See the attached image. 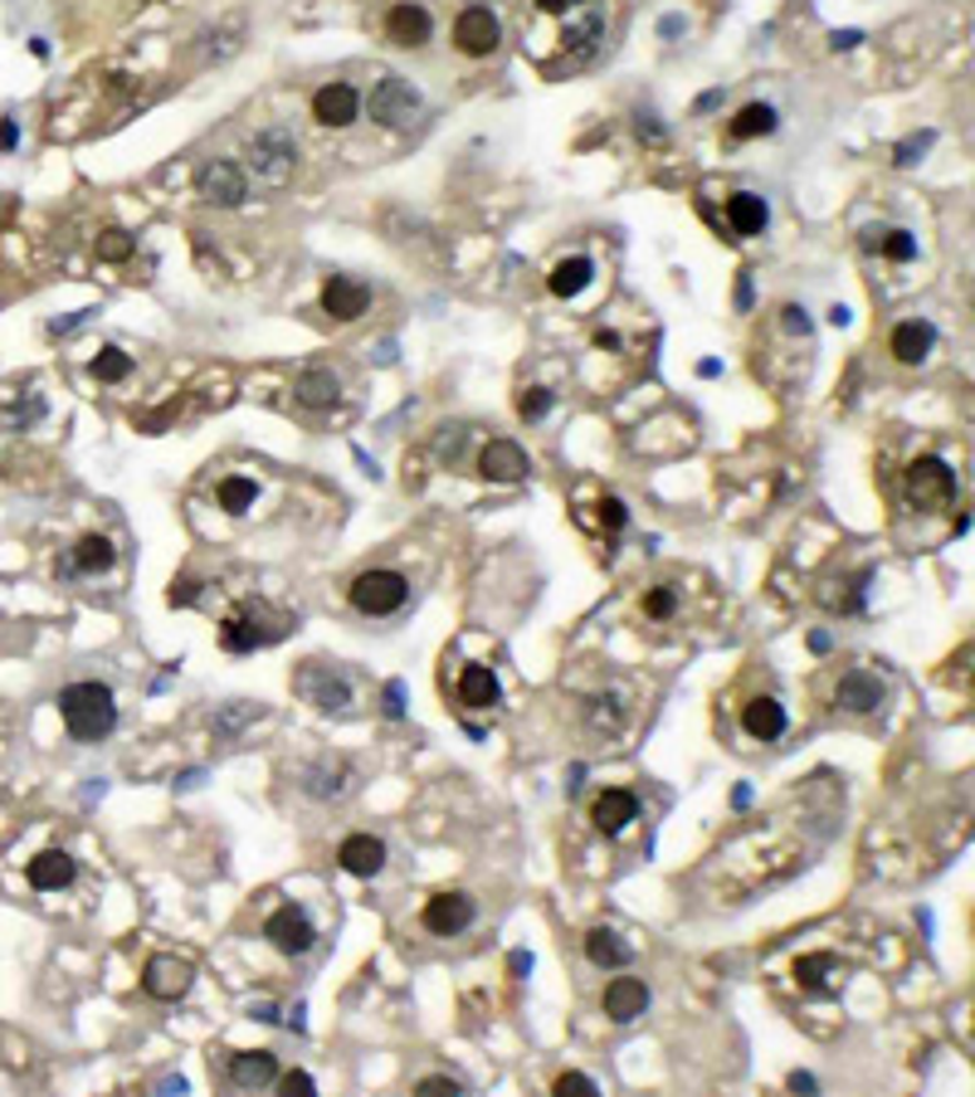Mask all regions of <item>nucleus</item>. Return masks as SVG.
<instances>
[{
    "mask_svg": "<svg viewBox=\"0 0 975 1097\" xmlns=\"http://www.w3.org/2000/svg\"><path fill=\"white\" fill-rule=\"evenodd\" d=\"M59 718H64L73 742H103L118 727V702L108 683H69L59 693Z\"/></svg>",
    "mask_w": 975,
    "mask_h": 1097,
    "instance_id": "obj_1",
    "label": "nucleus"
},
{
    "mask_svg": "<svg viewBox=\"0 0 975 1097\" xmlns=\"http://www.w3.org/2000/svg\"><path fill=\"white\" fill-rule=\"evenodd\" d=\"M405 600H410V581L400 571H362L352 581V606L362 614H376V620L405 610Z\"/></svg>",
    "mask_w": 975,
    "mask_h": 1097,
    "instance_id": "obj_2",
    "label": "nucleus"
},
{
    "mask_svg": "<svg viewBox=\"0 0 975 1097\" xmlns=\"http://www.w3.org/2000/svg\"><path fill=\"white\" fill-rule=\"evenodd\" d=\"M250 166H254V176L264 181V186H283V181L293 176V166H298V142H293L288 132H278V128L254 132L250 138Z\"/></svg>",
    "mask_w": 975,
    "mask_h": 1097,
    "instance_id": "obj_3",
    "label": "nucleus"
},
{
    "mask_svg": "<svg viewBox=\"0 0 975 1097\" xmlns=\"http://www.w3.org/2000/svg\"><path fill=\"white\" fill-rule=\"evenodd\" d=\"M498 40H502V24L488 6L459 10V20H454V49H459L464 59H488L492 49H498Z\"/></svg>",
    "mask_w": 975,
    "mask_h": 1097,
    "instance_id": "obj_4",
    "label": "nucleus"
},
{
    "mask_svg": "<svg viewBox=\"0 0 975 1097\" xmlns=\"http://www.w3.org/2000/svg\"><path fill=\"white\" fill-rule=\"evenodd\" d=\"M415 113H419V93L405 79H395L390 73V79H380L372 89V118L380 122V128H410Z\"/></svg>",
    "mask_w": 975,
    "mask_h": 1097,
    "instance_id": "obj_5",
    "label": "nucleus"
},
{
    "mask_svg": "<svg viewBox=\"0 0 975 1097\" xmlns=\"http://www.w3.org/2000/svg\"><path fill=\"white\" fill-rule=\"evenodd\" d=\"M298 693L313 702L317 712H347V702H352L347 678L332 673L327 663H307V669L298 673Z\"/></svg>",
    "mask_w": 975,
    "mask_h": 1097,
    "instance_id": "obj_6",
    "label": "nucleus"
},
{
    "mask_svg": "<svg viewBox=\"0 0 975 1097\" xmlns=\"http://www.w3.org/2000/svg\"><path fill=\"white\" fill-rule=\"evenodd\" d=\"M264 936L278 946L283 956H303V952H313L317 927H313V922H307V912H303V907H293V903H288V907H278L274 917L264 922Z\"/></svg>",
    "mask_w": 975,
    "mask_h": 1097,
    "instance_id": "obj_7",
    "label": "nucleus"
},
{
    "mask_svg": "<svg viewBox=\"0 0 975 1097\" xmlns=\"http://www.w3.org/2000/svg\"><path fill=\"white\" fill-rule=\"evenodd\" d=\"M386 40L400 49H419L435 40V16H429L419 0H400V6L386 10Z\"/></svg>",
    "mask_w": 975,
    "mask_h": 1097,
    "instance_id": "obj_8",
    "label": "nucleus"
},
{
    "mask_svg": "<svg viewBox=\"0 0 975 1097\" xmlns=\"http://www.w3.org/2000/svg\"><path fill=\"white\" fill-rule=\"evenodd\" d=\"M191 981H195V971H191V961H181V956H152L146 961V976H142V991L152 995V1000H181V995L191 991Z\"/></svg>",
    "mask_w": 975,
    "mask_h": 1097,
    "instance_id": "obj_9",
    "label": "nucleus"
},
{
    "mask_svg": "<svg viewBox=\"0 0 975 1097\" xmlns=\"http://www.w3.org/2000/svg\"><path fill=\"white\" fill-rule=\"evenodd\" d=\"M313 118L323 122V128H352L356 118H362V93L352 89V83H323V89L313 93Z\"/></svg>",
    "mask_w": 975,
    "mask_h": 1097,
    "instance_id": "obj_10",
    "label": "nucleus"
},
{
    "mask_svg": "<svg viewBox=\"0 0 975 1097\" xmlns=\"http://www.w3.org/2000/svg\"><path fill=\"white\" fill-rule=\"evenodd\" d=\"M527 468H532V459L522 454V444L512 439H492L484 454H478V474L488 478V484H522Z\"/></svg>",
    "mask_w": 975,
    "mask_h": 1097,
    "instance_id": "obj_11",
    "label": "nucleus"
},
{
    "mask_svg": "<svg viewBox=\"0 0 975 1097\" xmlns=\"http://www.w3.org/2000/svg\"><path fill=\"white\" fill-rule=\"evenodd\" d=\"M201 195H205L210 205H225V211L244 205V195H250L244 166H240V162H210V166L201 171Z\"/></svg>",
    "mask_w": 975,
    "mask_h": 1097,
    "instance_id": "obj_12",
    "label": "nucleus"
},
{
    "mask_svg": "<svg viewBox=\"0 0 975 1097\" xmlns=\"http://www.w3.org/2000/svg\"><path fill=\"white\" fill-rule=\"evenodd\" d=\"M907 492L912 502H922V508H932V502H946L956 492V478L952 468H946L942 459H917L907 468Z\"/></svg>",
    "mask_w": 975,
    "mask_h": 1097,
    "instance_id": "obj_13",
    "label": "nucleus"
},
{
    "mask_svg": "<svg viewBox=\"0 0 975 1097\" xmlns=\"http://www.w3.org/2000/svg\"><path fill=\"white\" fill-rule=\"evenodd\" d=\"M474 897L468 893H439V897H429L425 903V927L435 932V936H459V932H468V922H474Z\"/></svg>",
    "mask_w": 975,
    "mask_h": 1097,
    "instance_id": "obj_14",
    "label": "nucleus"
},
{
    "mask_svg": "<svg viewBox=\"0 0 975 1097\" xmlns=\"http://www.w3.org/2000/svg\"><path fill=\"white\" fill-rule=\"evenodd\" d=\"M366 307H372V288H366V283L342 278V274L327 278V288H323V313L327 317H337V323H356Z\"/></svg>",
    "mask_w": 975,
    "mask_h": 1097,
    "instance_id": "obj_15",
    "label": "nucleus"
},
{
    "mask_svg": "<svg viewBox=\"0 0 975 1097\" xmlns=\"http://www.w3.org/2000/svg\"><path fill=\"white\" fill-rule=\"evenodd\" d=\"M834 702H839V708H844V712H859V718H863V712H878V708H883V702H887V688H883L873 673L854 669V673H844V678H839Z\"/></svg>",
    "mask_w": 975,
    "mask_h": 1097,
    "instance_id": "obj_16",
    "label": "nucleus"
},
{
    "mask_svg": "<svg viewBox=\"0 0 975 1097\" xmlns=\"http://www.w3.org/2000/svg\"><path fill=\"white\" fill-rule=\"evenodd\" d=\"M649 1009V985L634 981V976H620L605 985V1015L615 1019V1025H629V1019H639Z\"/></svg>",
    "mask_w": 975,
    "mask_h": 1097,
    "instance_id": "obj_17",
    "label": "nucleus"
},
{
    "mask_svg": "<svg viewBox=\"0 0 975 1097\" xmlns=\"http://www.w3.org/2000/svg\"><path fill=\"white\" fill-rule=\"evenodd\" d=\"M337 859L352 878H376V873L386 869V844H380L376 834H352V840L337 849Z\"/></svg>",
    "mask_w": 975,
    "mask_h": 1097,
    "instance_id": "obj_18",
    "label": "nucleus"
},
{
    "mask_svg": "<svg viewBox=\"0 0 975 1097\" xmlns=\"http://www.w3.org/2000/svg\"><path fill=\"white\" fill-rule=\"evenodd\" d=\"M893 356L903 366H917V362H927V352L936 347V327L932 323H922V317H907V323H897L893 327Z\"/></svg>",
    "mask_w": 975,
    "mask_h": 1097,
    "instance_id": "obj_19",
    "label": "nucleus"
},
{
    "mask_svg": "<svg viewBox=\"0 0 975 1097\" xmlns=\"http://www.w3.org/2000/svg\"><path fill=\"white\" fill-rule=\"evenodd\" d=\"M230 1083L234 1088H264V1083L278 1078V1058L268 1049H244V1054H230Z\"/></svg>",
    "mask_w": 975,
    "mask_h": 1097,
    "instance_id": "obj_20",
    "label": "nucleus"
},
{
    "mask_svg": "<svg viewBox=\"0 0 975 1097\" xmlns=\"http://www.w3.org/2000/svg\"><path fill=\"white\" fill-rule=\"evenodd\" d=\"M274 630H258L254 624V614H230L225 624H220V644L230 649V654H254V649H264V644H274Z\"/></svg>",
    "mask_w": 975,
    "mask_h": 1097,
    "instance_id": "obj_21",
    "label": "nucleus"
},
{
    "mask_svg": "<svg viewBox=\"0 0 975 1097\" xmlns=\"http://www.w3.org/2000/svg\"><path fill=\"white\" fill-rule=\"evenodd\" d=\"M586 956H590V966H600V971H620L634 961V946L620 942V932L596 927V932H586Z\"/></svg>",
    "mask_w": 975,
    "mask_h": 1097,
    "instance_id": "obj_22",
    "label": "nucleus"
},
{
    "mask_svg": "<svg viewBox=\"0 0 975 1097\" xmlns=\"http://www.w3.org/2000/svg\"><path fill=\"white\" fill-rule=\"evenodd\" d=\"M590 820H596L600 834H620L629 820H639V800L629 791H605L596 800V810H590Z\"/></svg>",
    "mask_w": 975,
    "mask_h": 1097,
    "instance_id": "obj_23",
    "label": "nucleus"
},
{
    "mask_svg": "<svg viewBox=\"0 0 975 1097\" xmlns=\"http://www.w3.org/2000/svg\"><path fill=\"white\" fill-rule=\"evenodd\" d=\"M742 727L756 742H775V737H785V708L775 698H751L742 712Z\"/></svg>",
    "mask_w": 975,
    "mask_h": 1097,
    "instance_id": "obj_24",
    "label": "nucleus"
},
{
    "mask_svg": "<svg viewBox=\"0 0 975 1097\" xmlns=\"http://www.w3.org/2000/svg\"><path fill=\"white\" fill-rule=\"evenodd\" d=\"M337 396H342V380L332 372H303L293 380V400L307 405V410H327V405H337Z\"/></svg>",
    "mask_w": 975,
    "mask_h": 1097,
    "instance_id": "obj_25",
    "label": "nucleus"
},
{
    "mask_svg": "<svg viewBox=\"0 0 975 1097\" xmlns=\"http://www.w3.org/2000/svg\"><path fill=\"white\" fill-rule=\"evenodd\" d=\"M727 220H732L737 234H761L766 230V220H771V205L761 201L756 191H737L732 201H727Z\"/></svg>",
    "mask_w": 975,
    "mask_h": 1097,
    "instance_id": "obj_26",
    "label": "nucleus"
},
{
    "mask_svg": "<svg viewBox=\"0 0 975 1097\" xmlns=\"http://www.w3.org/2000/svg\"><path fill=\"white\" fill-rule=\"evenodd\" d=\"M73 883V859L59 854V849H49V854L30 859V887H40V893H59V887Z\"/></svg>",
    "mask_w": 975,
    "mask_h": 1097,
    "instance_id": "obj_27",
    "label": "nucleus"
},
{
    "mask_svg": "<svg viewBox=\"0 0 975 1097\" xmlns=\"http://www.w3.org/2000/svg\"><path fill=\"white\" fill-rule=\"evenodd\" d=\"M459 698L468 708H492V702L502 698V688H498V678H492L488 663H468L459 673Z\"/></svg>",
    "mask_w": 975,
    "mask_h": 1097,
    "instance_id": "obj_28",
    "label": "nucleus"
},
{
    "mask_svg": "<svg viewBox=\"0 0 975 1097\" xmlns=\"http://www.w3.org/2000/svg\"><path fill=\"white\" fill-rule=\"evenodd\" d=\"M118 561V551H113V541L108 537H83L79 547L69 551V566L64 571H79V576H98V571H108V566Z\"/></svg>",
    "mask_w": 975,
    "mask_h": 1097,
    "instance_id": "obj_29",
    "label": "nucleus"
},
{
    "mask_svg": "<svg viewBox=\"0 0 975 1097\" xmlns=\"http://www.w3.org/2000/svg\"><path fill=\"white\" fill-rule=\"evenodd\" d=\"M596 278V264H590L586 254H571V258H561L557 268H551V293L557 298H576V293H586V283Z\"/></svg>",
    "mask_w": 975,
    "mask_h": 1097,
    "instance_id": "obj_30",
    "label": "nucleus"
},
{
    "mask_svg": "<svg viewBox=\"0 0 975 1097\" xmlns=\"http://www.w3.org/2000/svg\"><path fill=\"white\" fill-rule=\"evenodd\" d=\"M732 142H756V138H766V132H775V108L771 103H747L742 113L732 118Z\"/></svg>",
    "mask_w": 975,
    "mask_h": 1097,
    "instance_id": "obj_31",
    "label": "nucleus"
},
{
    "mask_svg": "<svg viewBox=\"0 0 975 1097\" xmlns=\"http://www.w3.org/2000/svg\"><path fill=\"white\" fill-rule=\"evenodd\" d=\"M303 791L317 795V800H337L352 791V771L347 766H313L303 775Z\"/></svg>",
    "mask_w": 975,
    "mask_h": 1097,
    "instance_id": "obj_32",
    "label": "nucleus"
},
{
    "mask_svg": "<svg viewBox=\"0 0 975 1097\" xmlns=\"http://www.w3.org/2000/svg\"><path fill=\"white\" fill-rule=\"evenodd\" d=\"M254 502H258V484H254V478L230 474L225 484H220V508H225V512H250Z\"/></svg>",
    "mask_w": 975,
    "mask_h": 1097,
    "instance_id": "obj_33",
    "label": "nucleus"
},
{
    "mask_svg": "<svg viewBox=\"0 0 975 1097\" xmlns=\"http://www.w3.org/2000/svg\"><path fill=\"white\" fill-rule=\"evenodd\" d=\"M830 971H839L830 952H820V956H800V961H795V981H800V991H814V995H820V991H830V981H824V976H830Z\"/></svg>",
    "mask_w": 975,
    "mask_h": 1097,
    "instance_id": "obj_34",
    "label": "nucleus"
},
{
    "mask_svg": "<svg viewBox=\"0 0 975 1097\" xmlns=\"http://www.w3.org/2000/svg\"><path fill=\"white\" fill-rule=\"evenodd\" d=\"M869 250H883L893 264H907V258H917V240H912L907 230H878V234H869Z\"/></svg>",
    "mask_w": 975,
    "mask_h": 1097,
    "instance_id": "obj_35",
    "label": "nucleus"
},
{
    "mask_svg": "<svg viewBox=\"0 0 975 1097\" xmlns=\"http://www.w3.org/2000/svg\"><path fill=\"white\" fill-rule=\"evenodd\" d=\"M93 376L98 380H108V386H118V380H128L132 376V356L128 352H118V347H103L93 356Z\"/></svg>",
    "mask_w": 975,
    "mask_h": 1097,
    "instance_id": "obj_36",
    "label": "nucleus"
},
{
    "mask_svg": "<svg viewBox=\"0 0 975 1097\" xmlns=\"http://www.w3.org/2000/svg\"><path fill=\"white\" fill-rule=\"evenodd\" d=\"M132 250H138V240H132L128 230H108V234H98V258H108V264H122Z\"/></svg>",
    "mask_w": 975,
    "mask_h": 1097,
    "instance_id": "obj_37",
    "label": "nucleus"
},
{
    "mask_svg": "<svg viewBox=\"0 0 975 1097\" xmlns=\"http://www.w3.org/2000/svg\"><path fill=\"white\" fill-rule=\"evenodd\" d=\"M644 614L649 620H673L678 614V590L673 586H653L644 596Z\"/></svg>",
    "mask_w": 975,
    "mask_h": 1097,
    "instance_id": "obj_38",
    "label": "nucleus"
},
{
    "mask_svg": "<svg viewBox=\"0 0 975 1097\" xmlns=\"http://www.w3.org/2000/svg\"><path fill=\"white\" fill-rule=\"evenodd\" d=\"M551 400L557 396H551L547 386H527L522 396H517V415H522V420H541V415L551 410Z\"/></svg>",
    "mask_w": 975,
    "mask_h": 1097,
    "instance_id": "obj_39",
    "label": "nucleus"
},
{
    "mask_svg": "<svg viewBox=\"0 0 975 1097\" xmlns=\"http://www.w3.org/2000/svg\"><path fill=\"white\" fill-rule=\"evenodd\" d=\"M419 1097H459L464 1093V1083L459 1078H444V1074H435V1078H419V1088H415Z\"/></svg>",
    "mask_w": 975,
    "mask_h": 1097,
    "instance_id": "obj_40",
    "label": "nucleus"
},
{
    "mask_svg": "<svg viewBox=\"0 0 975 1097\" xmlns=\"http://www.w3.org/2000/svg\"><path fill=\"white\" fill-rule=\"evenodd\" d=\"M557 1093L561 1097H590V1093H600V1088H596V1078H590V1074H561L557 1078Z\"/></svg>",
    "mask_w": 975,
    "mask_h": 1097,
    "instance_id": "obj_41",
    "label": "nucleus"
},
{
    "mask_svg": "<svg viewBox=\"0 0 975 1097\" xmlns=\"http://www.w3.org/2000/svg\"><path fill=\"white\" fill-rule=\"evenodd\" d=\"M195 596H201V581H195V576H176L171 590H166L171 606H195Z\"/></svg>",
    "mask_w": 975,
    "mask_h": 1097,
    "instance_id": "obj_42",
    "label": "nucleus"
},
{
    "mask_svg": "<svg viewBox=\"0 0 975 1097\" xmlns=\"http://www.w3.org/2000/svg\"><path fill=\"white\" fill-rule=\"evenodd\" d=\"M624 522H629L624 502H620V498H605V502H600V527H605V532H620Z\"/></svg>",
    "mask_w": 975,
    "mask_h": 1097,
    "instance_id": "obj_43",
    "label": "nucleus"
},
{
    "mask_svg": "<svg viewBox=\"0 0 975 1097\" xmlns=\"http://www.w3.org/2000/svg\"><path fill=\"white\" fill-rule=\"evenodd\" d=\"M932 142H936V132H922V138H907L903 146H897V166H912V162H917L922 152H927Z\"/></svg>",
    "mask_w": 975,
    "mask_h": 1097,
    "instance_id": "obj_44",
    "label": "nucleus"
},
{
    "mask_svg": "<svg viewBox=\"0 0 975 1097\" xmlns=\"http://www.w3.org/2000/svg\"><path fill=\"white\" fill-rule=\"evenodd\" d=\"M386 718H405V683H386Z\"/></svg>",
    "mask_w": 975,
    "mask_h": 1097,
    "instance_id": "obj_45",
    "label": "nucleus"
},
{
    "mask_svg": "<svg viewBox=\"0 0 975 1097\" xmlns=\"http://www.w3.org/2000/svg\"><path fill=\"white\" fill-rule=\"evenodd\" d=\"M781 317H785V327H790V332L810 337V317H805V307H795V303H790V307H781Z\"/></svg>",
    "mask_w": 975,
    "mask_h": 1097,
    "instance_id": "obj_46",
    "label": "nucleus"
},
{
    "mask_svg": "<svg viewBox=\"0 0 975 1097\" xmlns=\"http://www.w3.org/2000/svg\"><path fill=\"white\" fill-rule=\"evenodd\" d=\"M581 0H532L537 16H566V10H576Z\"/></svg>",
    "mask_w": 975,
    "mask_h": 1097,
    "instance_id": "obj_47",
    "label": "nucleus"
},
{
    "mask_svg": "<svg viewBox=\"0 0 975 1097\" xmlns=\"http://www.w3.org/2000/svg\"><path fill=\"white\" fill-rule=\"evenodd\" d=\"M16 142H20V128H16V118H6L0 122V152H16Z\"/></svg>",
    "mask_w": 975,
    "mask_h": 1097,
    "instance_id": "obj_48",
    "label": "nucleus"
},
{
    "mask_svg": "<svg viewBox=\"0 0 975 1097\" xmlns=\"http://www.w3.org/2000/svg\"><path fill=\"white\" fill-rule=\"evenodd\" d=\"M283 1088H288V1093H313L317 1083H313V1074H288V1078H283Z\"/></svg>",
    "mask_w": 975,
    "mask_h": 1097,
    "instance_id": "obj_49",
    "label": "nucleus"
},
{
    "mask_svg": "<svg viewBox=\"0 0 975 1097\" xmlns=\"http://www.w3.org/2000/svg\"><path fill=\"white\" fill-rule=\"evenodd\" d=\"M639 138H649V142H663V128H659V122H653V118H644V113H639Z\"/></svg>",
    "mask_w": 975,
    "mask_h": 1097,
    "instance_id": "obj_50",
    "label": "nucleus"
},
{
    "mask_svg": "<svg viewBox=\"0 0 975 1097\" xmlns=\"http://www.w3.org/2000/svg\"><path fill=\"white\" fill-rule=\"evenodd\" d=\"M596 347L600 352H620V332H596Z\"/></svg>",
    "mask_w": 975,
    "mask_h": 1097,
    "instance_id": "obj_51",
    "label": "nucleus"
},
{
    "mask_svg": "<svg viewBox=\"0 0 975 1097\" xmlns=\"http://www.w3.org/2000/svg\"><path fill=\"white\" fill-rule=\"evenodd\" d=\"M737 307H742V313L751 307V274H742V283H737Z\"/></svg>",
    "mask_w": 975,
    "mask_h": 1097,
    "instance_id": "obj_52",
    "label": "nucleus"
},
{
    "mask_svg": "<svg viewBox=\"0 0 975 1097\" xmlns=\"http://www.w3.org/2000/svg\"><path fill=\"white\" fill-rule=\"evenodd\" d=\"M718 103H722V89L702 93V98H698V113H712V108H718Z\"/></svg>",
    "mask_w": 975,
    "mask_h": 1097,
    "instance_id": "obj_53",
    "label": "nucleus"
},
{
    "mask_svg": "<svg viewBox=\"0 0 975 1097\" xmlns=\"http://www.w3.org/2000/svg\"><path fill=\"white\" fill-rule=\"evenodd\" d=\"M790 1088H795V1093H814V1074H790Z\"/></svg>",
    "mask_w": 975,
    "mask_h": 1097,
    "instance_id": "obj_54",
    "label": "nucleus"
},
{
    "mask_svg": "<svg viewBox=\"0 0 975 1097\" xmlns=\"http://www.w3.org/2000/svg\"><path fill=\"white\" fill-rule=\"evenodd\" d=\"M863 40V34L859 30H844V34H834V49H854Z\"/></svg>",
    "mask_w": 975,
    "mask_h": 1097,
    "instance_id": "obj_55",
    "label": "nucleus"
},
{
    "mask_svg": "<svg viewBox=\"0 0 975 1097\" xmlns=\"http://www.w3.org/2000/svg\"><path fill=\"white\" fill-rule=\"evenodd\" d=\"M810 649H814V654H830V634L814 630V634H810Z\"/></svg>",
    "mask_w": 975,
    "mask_h": 1097,
    "instance_id": "obj_56",
    "label": "nucleus"
},
{
    "mask_svg": "<svg viewBox=\"0 0 975 1097\" xmlns=\"http://www.w3.org/2000/svg\"><path fill=\"white\" fill-rule=\"evenodd\" d=\"M732 805H737V810L751 805V791H747V785H737V791H732Z\"/></svg>",
    "mask_w": 975,
    "mask_h": 1097,
    "instance_id": "obj_57",
    "label": "nucleus"
},
{
    "mask_svg": "<svg viewBox=\"0 0 975 1097\" xmlns=\"http://www.w3.org/2000/svg\"><path fill=\"white\" fill-rule=\"evenodd\" d=\"M512 971L522 976V971H532V956H522V952H512Z\"/></svg>",
    "mask_w": 975,
    "mask_h": 1097,
    "instance_id": "obj_58",
    "label": "nucleus"
}]
</instances>
